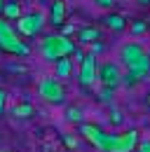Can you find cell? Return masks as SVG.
I'll list each match as a JSON object with an SVG mask.
<instances>
[{"mask_svg": "<svg viewBox=\"0 0 150 152\" xmlns=\"http://www.w3.org/2000/svg\"><path fill=\"white\" fill-rule=\"evenodd\" d=\"M120 63L127 68V75H122V84L124 87H136L138 82L148 80L150 75V61H148V49L136 42V40H129L120 47Z\"/></svg>", "mask_w": 150, "mask_h": 152, "instance_id": "6da1fadb", "label": "cell"}, {"mask_svg": "<svg viewBox=\"0 0 150 152\" xmlns=\"http://www.w3.org/2000/svg\"><path fill=\"white\" fill-rule=\"evenodd\" d=\"M73 52H75V42L68 35H63V33H52V35H47L40 42V54L49 63H56L59 58L71 56Z\"/></svg>", "mask_w": 150, "mask_h": 152, "instance_id": "7a4b0ae2", "label": "cell"}, {"mask_svg": "<svg viewBox=\"0 0 150 152\" xmlns=\"http://www.w3.org/2000/svg\"><path fill=\"white\" fill-rule=\"evenodd\" d=\"M0 52L12 54V56H31V47L17 35L14 26H10V21L0 19Z\"/></svg>", "mask_w": 150, "mask_h": 152, "instance_id": "3957f363", "label": "cell"}, {"mask_svg": "<svg viewBox=\"0 0 150 152\" xmlns=\"http://www.w3.org/2000/svg\"><path fill=\"white\" fill-rule=\"evenodd\" d=\"M38 96L49 105H63L68 98V91H66L63 82H59L56 77H42L38 82Z\"/></svg>", "mask_w": 150, "mask_h": 152, "instance_id": "277c9868", "label": "cell"}, {"mask_svg": "<svg viewBox=\"0 0 150 152\" xmlns=\"http://www.w3.org/2000/svg\"><path fill=\"white\" fill-rule=\"evenodd\" d=\"M77 133H80L92 148H96L99 152H108V150H110L112 133L103 131L101 126H96V124H92V122H82V124H77Z\"/></svg>", "mask_w": 150, "mask_h": 152, "instance_id": "5b68a950", "label": "cell"}, {"mask_svg": "<svg viewBox=\"0 0 150 152\" xmlns=\"http://www.w3.org/2000/svg\"><path fill=\"white\" fill-rule=\"evenodd\" d=\"M42 26H45V14L42 12H28V14H21L17 19L14 31H17V35L33 38V35H38L42 31Z\"/></svg>", "mask_w": 150, "mask_h": 152, "instance_id": "8992f818", "label": "cell"}, {"mask_svg": "<svg viewBox=\"0 0 150 152\" xmlns=\"http://www.w3.org/2000/svg\"><path fill=\"white\" fill-rule=\"evenodd\" d=\"M94 82H99V56L96 54H87L85 61L80 63V73H77V84L82 89L94 87Z\"/></svg>", "mask_w": 150, "mask_h": 152, "instance_id": "52a82bcc", "label": "cell"}, {"mask_svg": "<svg viewBox=\"0 0 150 152\" xmlns=\"http://www.w3.org/2000/svg\"><path fill=\"white\" fill-rule=\"evenodd\" d=\"M99 82H101V87L117 89L122 84V68H120V63H115V61L99 63Z\"/></svg>", "mask_w": 150, "mask_h": 152, "instance_id": "ba28073f", "label": "cell"}, {"mask_svg": "<svg viewBox=\"0 0 150 152\" xmlns=\"http://www.w3.org/2000/svg\"><path fill=\"white\" fill-rule=\"evenodd\" d=\"M141 143V133L136 129H129V131L122 133H112V143L108 152H134Z\"/></svg>", "mask_w": 150, "mask_h": 152, "instance_id": "9c48e42d", "label": "cell"}, {"mask_svg": "<svg viewBox=\"0 0 150 152\" xmlns=\"http://www.w3.org/2000/svg\"><path fill=\"white\" fill-rule=\"evenodd\" d=\"M101 21H103L106 28H110V31H115V33H122V31H127V26H129L127 17L120 14V12H106Z\"/></svg>", "mask_w": 150, "mask_h": 152, "instance_id": "30bf717a", "label": "cell"}, {"mask_svg": "<svg viewBox=\"0 0 150 152\" xmlns=\"http://www.w3.org/2000/svg\"><path fill=\"white\" fill-rule=\"evenodd\" d=\"M103 40V33L99 26H82L77 28V42L80 45H96Z\"/></svg>", "mask_w": 150, "mask_h": 152, "instance_id": "8fae6325", "label": "cell"}, {"mask_svg": "<svg viewBox=\"0 0 150 152\" xmlns=\"http://www.w3.org/2000/svg\"><path fill=\"white\" fill-rule=\"evenodd\" d=\"M66 17H68L66 2H63V0H54V2L49 5V23H52L54 28H59V26L66 23Z\"/></svg>", "mask_w": 150, "mask_h": 152, "instance_id": "7c38bea8", "label": "cell"}, {"mask_svg": "<svg viewBox=\"0 0 150 152\" xmlns=\"http://www.w3.org/2000/svg\"><path fill=\"white\" fill-rule=\"evenodd\" d=\"M56 68H54V77L59 80V82H63L66 77H71V70H73V61L66 56V58H59L54 63Z\"/></svg>", "mask_w": 150, "mask_h": 152, "instance_id": "4fadbf2b", "label": "cell"}, {"mask_svg": "<svg viewBox=\"0 0 150 152\" xmlns=\"http://www.w3.org/2000/svg\"><path fill=\"white\" fill-rule=\"evenodd\" d=\"M2 17H5V19H12V21H17L19 17H21V7H19L17 0H5V7H2Z\"/></svg>", "mask_w": 150, "mask_h": 152, "instance_id": "5bb4252c", "label": "cell"}, {"mask_svg": "<svg viewBox=\"0 0 150 152\" xmlns=\"http://www.w3.org/2000/svg\"><path fill=\"white\" fill-rule=\"evenodd\" d=\"M33 113H35V110H33L31 103H17V105L12 108V115H14L17 119H28Z\"/></svg>", "mask_w": 150, "mask_h": 152, "instance_id": "9a60e30c", "label": "cell"}, {"mask_svg": "<svg viewBox=\"0 0 150 152\" xmlns=\"http://www.w3.org/2000/svg\"><path fill=\"white\" fill-rule=\"evenodd\" d=\"M66 122H71V124H82V110L80 108H66Z\"/></svg>", "mask_w": 150, "mask_h": 152, "instance_id": "2e32d148", "label": "cell"}, {"mask_svg": "<svg viewBox=\"0 0 150 152\" xmlns=\"http://www.w3.org/2000/svg\"><path fill=\"white\" fill-rule=\"evenodd\" d=\"M146 31H148V23H146L143 19H136V21H131V33H134V35H143Z\"/></svg>", "mask_w": 150, "mask_h": 152, "instance_id": "e0dca14e", "label": "cell"}, {"mask_svg": "<svg viewBox=\"0 0 150 152\" xmlns=\"http://www.w3.org/2000/svg\"><path fill=\"white\" fill-rule=\"evenodd\" d=\"M112 96H115V89H108V87H101V91H99V101L101 103H110Z\"/></svg>", "mask_w": 150, "mask_h": 152, "instance_id": "ac0fdd59", "label": "cell"}, {"mask_svg": "<svg viewBox=\"0 0 150 152\" xmlns=\"http://www.w3.org/2000/svg\"><path fill=\"white\" fill-rule=\"evenodd\" d=\"M85 56H87V54L82 52V47H75V52H73V58H75V63H77V66H80V63L85 61ZM73 58H71V61H73Z\"/></svg>", "mask_w": 150, "mask_h": 152, "instance_id": "d6986e66", "label": "cell"}, {"mask_svg": "<svg viewBox=\"0 0 150 152\" xmlns=\"http://www.w3.org/2000/svg\"><path fill=\"white\" fill-rule=\"evenodd\" d=\"M94 2H96V5H99V7H103V10H112V7H115V2H117V0H94Z\"/></svg>", "mask_w": 150, "mask_h": 152, "instance_id": "ffe728a7", "label": "cell"}, {"mask_svg": "<svg viewBox=\"0 0 150 152\" xmlns=\"http://www.w3.org/2000/svg\"><path fill=\"white\" fill-rule=\"evenodd\" d=\"M5 105H7V91L0 89V115L5 113Z\"/></svg>", "mask_w": 150, "mask_h": 152, "instance_id": "44dd1931", "label": "cell"}, {"mask_svg": "<svg viewBox=\"0 0 150 152\" xmlns=\"http://www.w3.org/2000/svg\"><path fill=\"white\" fill-rule=\"evenodd\" d=\"M136 152H150V140H141L138 148H136Z\"/></svg>", "mask_w": 150, "mask_h": 152, "instance_id": "7402d4cb", "label": "cell"}, {"mask_svg": "<svg viewBox=\"0 0 150 152\" xmlns=\"http://www.w3.org/2000/svg\"><path fill=\"white\" fill-rule=\"evenodd\" d=\"M110 122H112V124H122V113H120V110H115L112 117H110Z\"/></svg>", "mask_w": 150, "mask_h": 152, "instance_id": "603a6c76", "label": "cell"}, {"mask_svg": "<svg viewBox=\"0 0 150 152\" xmlns=\"http://www.w3.org/2000/svg\"><path fill=\"white\" fill-rule=\"evenodd\" d=\"M66 145H68V148H77V138H73V136H66Z\"/></svg>", "mask_w": 150, "mask_h": 152, "instance_id": "cb8c5ba5", "label": "cell"}, {"mask_svg": "<svg viewBox=\"0 0 150 152\" xmlns=\"http://www.w3.org/2000/svg\"><path fill=\"white\" fill-rule=\"evenodd\" d=\"M143 103H146V108H148V110H150V91H148V94H146V101H143Z\"/></svg>", "mask_w": 150, "mask_h": 152, "instance_id": "d4e9b609", "label": "cell"}, {"mask_svg": "<svg viewBox=\"0 0 150 152\" xmlns=\"http://www.w3.org/2000/svg\"><path fill=\"white\" fill-rule=\"evenodd\" d=\"M136 2H138L141 7H148V5H150V0H136Z\"/></svg>", "mask_w": 150, "mask_h": 152, "instance_id": "484cf974", "label": "cell"}, {"mask_svg": "<svg viewBox=\"0 0 150 152\" xmlns=\"http://www.w3.org/2000/svg\"><path fill=\"white\" fill-rule=\"evenodd\" d=\"M2 7H5V0H0V14H2Z\"/></svg>", "mask_w": 150, "mask_h": 152, "instance_id": "4316f807", "label": "cell"}, {"mask_svg": "<svg viewBox=\"0 0 150 152\" xmlns=\"http://www.w3.org/2000/svg\"><path fill=\"white\" fill-rule=\"evenodd\" d=\"M148 61H150V49H148Z\"/></svg>", "mask_w": 150, "mask_h": 152, "instance_id": "83f0119b", "label": "cell"}, {"mask_svg": "<svg viewBox=\"0 0 150 152\" xmlns=\"http://www.w3.org/2000/svg\"><path fill=\"white\" fill-rule=\"evenodd\" d=\"M71 152H73V150H71Z\"/></svg>", "mask_w": 150, "mask_h": 152, "instance_id": "f1b7e54d", "label": "cell"}, {"mask_svg": "<svg viewBox=\"0 0 150 152\" xmlns=\"http://www.w3.org/2000/svg\"><path fill=\"white\" fill-rule=\"evenodd\" d=\"M5 152H7V150H5Z\"/></svg>", "mask_w": 150, "mask_h": 152, "instance_id": "f546056e", "label": "cell"}]
</instances>
